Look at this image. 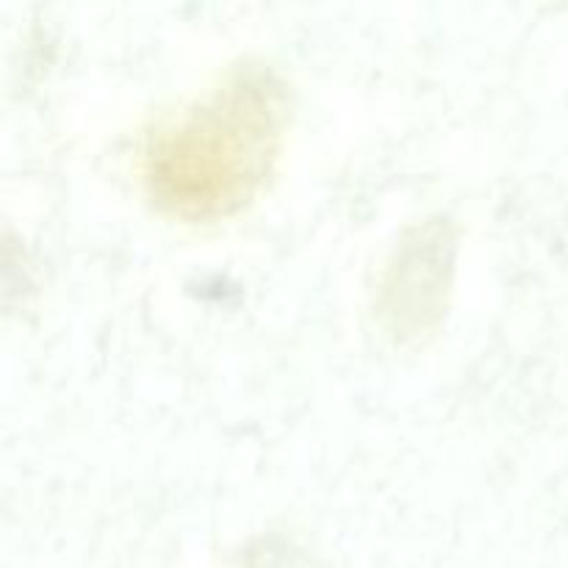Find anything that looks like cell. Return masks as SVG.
Returning <instances> with one entry per match:
<instances>
[{
	"label": "cell",
	"instance_id": "1",
	"mask_svg": "<svg viewBox=\"0 0 568 568\" xmlns=\"http://www.w3.org/2000/svg\"><path fill=\"white\" fill-rule=\"evenodd\" d=\"M281 116V87L270 75L233 78L153 139L148 150L153 197L189 220L236 211L275 161Z\"/></svg>",
	"mask_w": 568,
	"mask_h": 568
}]
</instances>
